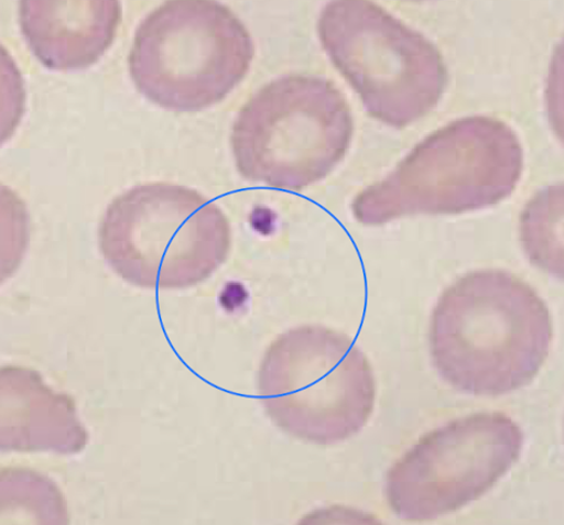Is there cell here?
I'll return each mask as SVG.
<instances>
[{"mask_svg":"<svg viewBox=\"0 0 564 525\" xmlns=\"http://www.w3.org/2000/svg\"><path fill=\"white\" fill-rule=\"evenodd\" d=\"M552 341V315L542 296L503 271L456 280L440 296L429 331L441 379L479 397H500L532 383Z\"/></svg>","mask_w":564,"mask_h":525,"instance_id":"cell-1","label":"cell"},{"mask_svg":"<svg viewBox=\"0 0 564 525\" xmlns=\"http://www.w3.org/2000/svg\"><path fill=\"white\" fill-rule=\"evenodd\" d=\"M522 172V143L512 127L487 116L460 118L358 194L352 214L361 225L382 226L413 215L486 209L513 195Z\"/></svg>","mask_w":564,"mask_h":525,"instance_id":"cell-2","label":"cell"},{"mask_svg":"<svg viewBox=\"0 0 564 525\" xmlns=\"http://www.w3.org/2000/svg\"><path fill=\"white\" fill-rule=\"evenodd\" d=\"M100 249L128 284L184 289L203 284L226 262L231 226L193 188L148 183L113 199L99 228Z\"/></svg>","mask_w":564,"mask_h":525,"instance_id":"cell-3","label":"cell"},{"mask_svg":"<svg viewBox=\"0 0 564 525\" xmlns=\"http://www.w3.org/2000/svg\"><path fill=\"white\" fill-rule=\"evenodd\" d=\"M354 129L351 107L332 80L282 76L238 112L231 131L236 166L248 182L300 193L341 163Z\"/></svg>","mask_w":564,"mask_h":525,"instance_id":"cell-4","label":"cell"},{"mask_svg":"<svg viewBox=\"0 0 564 525\" xmlns=\"http://www.w3.org/2000/svg\"><path fill=\"white\" fill-rule=\"evenodd\" d=\"M253 56V40L230 8L209 0H172L141 21L129 72L153 103L173 112H198L235 90Z\"/></svg>","mask_w":564,"mask_h":525,"instance_id":"cell-5","label":"cell"},{"mask_svg":"<svg viewBox=\"0 0 564 525\" xmlns=\"http://www.w3.org/2000/svg\"><path fill=\"white\" fill-rule=\"evenodd\" d=\"M259 395L267 414L286 434L329 447L368 424L376 382L367 356L348 336L304 326L280 335L267 349Z\"/></svg>","mask_w":564,"mask_h":525,"instance_id":"cell-6","label":"cell"},{"mask_svg":"<svg viewBox=\"0 0 564 525\" xmlns=\"http://www.w3.org/2000/svg\"><path fill=\"white\" fill-rule=\"evenodd\" d=\"M317 32L369 116L386 125L410 127L432 112L446 90L447 66L440 50L379 4L327 3Z\"/></svg>","mask_w":564,"mask_h":525,"instance_id":"cell-7","label":"cell"},{"mask_svg":"<svg viewBox=\"0 0 564 525\" xmlns=\"http://www.w3.org/2000/svg\"><path fill=\"white\" fill-rule=\"evenodd\" d=\"M522 448L521 427L503 413L459 417L423 436L389 469L387 503L413 523L454 514L487 494Z\"/></svg>","mask_w":564,"mask_h":525,"instance_id":"cell-8","label":"cell"},{"mask_svg":"<svg viewBox=\"0 0 564 525\" xmlns=\"http://www.w3.org/2000/svg\"><path fill=\"white\" fill-rule=\"evenodd\" d=\"M26 45L53 72L85 70L109 50L122 21L118 0H23Z\"/></svg>","mask_w":564,"mask_h":525,"instance_id":"cell-9","label":"cell"},{"mask_svg":"<svg viewBox=\"0 0 564 525\" xmlns=\"http://www.w3.org/2000/svg\"><path fill=\"white\" fill-rule=\"evenodd\" d=\"M2 449L77 453L87 433L69 396L56 394L30 369H2Z\"/></svg>","mask_w":564,"mask_h":525,"instance_id":"cell-10","label":"cell"},{"mask_svg":"<svg viewBox=\"0 0 564 525\" xmlns=\"http://www.w3.org/2000/svg\"><path fill=\"white\" fill-rule=\"evenodd\" d=\"M520 237L530 262L563 280V184L535 194L521 214Z\"/></svg>","mask_w":564,"mask_h":525,"instance_id":"cell-11","label":"cell"}]
</instances>
